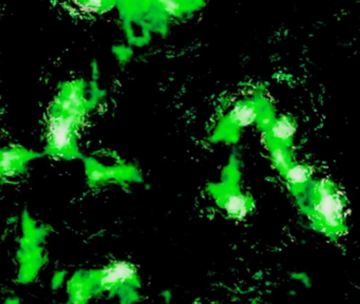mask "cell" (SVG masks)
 Masks as SVG:
<instances>
[{
  "instance_id": "ba28073f",
  "label": "cell",
  "mask_w": 360,
  "mask_h": 304,
  "mask_svg": "<svg viewBox=\"0 0 360 304\" xmlns=\"http://www.w3.org/2000/svg\"><path fill=\"white\" fill-rule=\"evenodd\" d=\"M257 126L262 132L263 141H271L292 148L297 126L295 120L290 116L282 115L276 118L265 107L261 113Z\"/></svg>"
},
{
  "instance_id": "5bb4252c",
  "label": "cell",
  "mask_w": 360,
  "mask_h": 304,
  "mask_svg": "<svg viewBox=\"0 0 360 304\" xmlns=\"http://www.w3.org/2000/svg\"><path fill=\"white\" fill-rule=\"evenodd\" d=\"M158 1L168 14L176 15L181 11V4L179 0H158Z\"/></svg>"
},
{
  "instance_id": "9c48e42d",
  "label": "cell",
  "mask_w": 360,
  "mask_h": 304,
  "mask_svg": "<svg viewBox=\"0 0 360 304\" xmlns=\"http://www.w3.org/2000/svg\"><path fill=\"white\" fill-rule=\"evenodd\" d=\"M44 156L45 153H39L20 145L0 148V179L20 175L26 171L32 160Z\"/></svg>"
},
{
  "instance_id": "5b68a950",
  "label": "cell",
  "mask_w": 360,
  "mask_h": 304,
  "mask_svg": "<svg viewBox=\"0 0 360 304\" xmlns=\"http://www.w3.org/2000/svg\"><path fill=\"white\" fill-rule=\"evenodd\" d=\"M264 108V106L254 101L237 103L212 135V141L217 143H235L244 128L258 122Z\"/></svg>"
},
{
  "instance_id": "7a4b0ae2",
  "label": "cell",
  "mask_w": 360,
  "mask_h": 304,
  "mask_svg": "<svg viewBox=\"0 0 360 304\" xmlns=\"http://www.w3.org/2000/svg\"><path fill=\"white\" fill-rule=\"evenodd\" d=\"M296 202L316 232L333 241L347 234V198L334 182L313 179Z\"/></svg>"
},
{
  "instance_id": "8992f818",
  "label": "cell",
  "mask_w": 360,
  "mask_h": 304,
  "mask_svg": "<svg viewBox=\"0 0 360 304\" xmlns=\"http://www.w3.org/2000/svg\"><path fill=\"white\" fill-rule=\"evenodd\" d=\"M85 164L86 177L91 187L107 185V184H126L141 181V175L136 167L127 164L108 166L101 164L96 158H83Z\"/></svg>"
},
{
  "instance_id": "30bf717a",
  "label": "cell",
  "mask_w": 360,
  "mask_h": 304,
  "mask_svg": "<svg viewBox=\"0 0 360 304\" xmlns=\"http://www.w3.org/2000/svg\"><path fill=\"white\" fill-rule=\"evenodd\" d=\"M281 177L285 182L290 194H292L295 200H297L304 194L309 183L313 181V170L309 165L295 160L282 173Z\"/></svg>"
},
{
  "instance_id": "8fae6325",
  "label": "cell",
  "mask_w": 360,
  "mask_h": 304,
  "mask_svg": "<svg viewBox=\"0 0 360 304\" xmlns=\"http://www.w3.org/2000/svg\"><path fill=\"white\" fill-rule=\"evenodd\" d=\"M68 293L71 303H85L94 297V281L90 270L79 272L70 279Z\"/></svg>"
},
{
  "instance_id": "277c9868",
  "label": "cell",
  "mask_w": 360,
  "mask_h": 304,
  "mask_svg": "<svg viewBox=\"0 0 360 304\" xmlns=\"http://www.w3.org/2000/svg\"><path fill=\"white\" fill-rule=\"evenodd\" d=\"M94 281V296L108 293L131 302L138 298L141 286L136 265L127 261H113L102 270H90Z\"/></svg>"
},
{
  "instance_id": "52a82bcc",
  "label": "cell",
  "mask_w": 360,
  "mask_h": 304,
  "mask_svg": "<svg viewBox=\"0 0 360 304\" xmlns=\"http://www.w3.org/2000/svg\"><path fill=\"white\" fill-rule=\"evenodd\" d=\"M25 236L20 249V279L24 282L32 280L43 264V255L39 243L46 236L45 228H31V221L24 220Z\"/></svg>"
},
{
  "instance_id": "4fadbf2b",
  "label": "cell",
  "mask_w": 360,
  "mask_h": 304,
  "mask_svg": "<svg viewBox=\"0 0 360 304\" xmlns=\"http://www.w3.org/2000/svg\"><path fill=\"white\" fill-rule=\"evenodd\" d=\"M83 10L89 12H101L108 6L110 0H75Z\"/></svg>"
},
{
  "instance_id": "7c38bea8",
  "label": "cell",
  "mask_w": 360,
  "mask_h": 304,
  "mask_svg": "<svg viewBox=\"0 0 360 304\" xmlns=\"http://www.w3.org/2000/svg\"><path fill=\"white\" fill-rule=\"evenodd\" d=\"M264 144L266 149L269 150V158L274 167L281 175L295 160L292 148L271 141H264Z\"/></svg>"
},
{
  "instance_id": "6da1fadb",
  "label": "cell",
  "mask_w": 360,
  "mask_h": 304,
  "mask_svg": "<svg viewBox=\"0 0 360 304\" xmlns=\"http://www.w3.org/2000/svg\"><path fill=\"white\" fill-rule=\"evenodd\" d=\"M89 110L85 84L79 80L64 84L49 111L44 153L65 160H83L79 131Z\"/></svg>"
},
{
  "instance_id": "3957f363",
  "label": "cell",
  "mask_w": 360,
  "mask_h": 304,
  "mask_svg": "<svg viewBox=\"0 0 360 304\" xmlns=\"http://www.w3.org/2000/svg\"><path fill=\"white\" fill-rule=\"evenodd\" d=\"M208 191L229 219L242 221L254 211V198L242 189L241 173L235 156L225 167L220 181L208 185Z\"/></svg>"
}]
</instances>
